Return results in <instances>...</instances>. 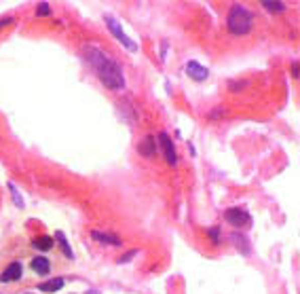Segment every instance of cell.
<instances>
[{
  "label": "cell",
  "mask_w": 300,
  "mask_h": 294,
  "mask_svg": "<svg viewBox=\"0 0 300 294\" xmlns=\"http://www.w3.org/2000/svg\"><path fill=\"white\" fill-rule=\"evenodd\" d=\"M87 59L89 64L95 70V74L99 76V80L104 83L108 89H123L125 87V76H123V70H121V64L117 59L108 57L104 51L99 49H87Z\"/></svg>",
  "instance_id": "obj_1"
},
{
  "label": "cell",
  "mask_w": 300,
  "mask_h": 294,
  "mask_svg": "<svg viewBox=\"0 0 300 294\" xmlns=\"http://www.w3.org/2000/svg\"><path fill=\"white\" fill-rule=\"evenodd\" d=\"M226 24H229V30L235 34V36H243L252 30V24H254V15L250 9H245L241 5H233L231 11H229V19H226Z\"/></svg>",
  "instance_id": "obj_2"
},
{
  "label": "cell",
  "mask_w": 300,
  "mask_h": 294,
  "mask_svg": "<svg viewBox=\"0 0 300 294\" xmlns=\"http://www.w3.org/2000/svg\"><path fill=\"white\" fill-rule=\"evenodd\" d=\"M106 24H108V30H110V32L117 36V40H119L121 45H125V47L129 49V51H131V53H136V51H138V45L133 43V40H131V38H129V36H127L125 32H123L121 24L117 22L115 17H112V15H106Z\"/></svg>",
  "instance_id": "obj_3"
},
{
  "label": "cell",
  "mask_w": 300,
  "mask_h": 294,
  "mask_svg": "<svg viewBox=\"0 0 300 294\" xmlns=\"http://www.w3.org/2000/svg\"><path fill=\"white\" fill-rule=\"evenodd\" d=\"M224 218H226V222H229V225H233V227H237V229L250 227V222H252L250 214H247L243 208H231V210H226Z\"/></svg>",
  "instance_id": "obj_4"
},
{
  "label": "cell",
  "mask_w": 300,
  "mask_h": 294,
  "mask_svg": "<svg viewBox=\"0 0 300 294\" xmlns=\"http://www.w3.org/2000/svg\"><path fill=\"white\" fill-rule=\"evenodd\" d=\"M159 144L163 148V155H165V161H167L169 165H175L178 163V155H175V146H173V142L171 138L165 134V131H161L159 134Z\"/></svg>",
  "instance_id": "obj_5"
},
{
  "label": "cell",
  "mask_w": 300,
  "mask_h": 294,
  "mask_svg": "<svg viewBox=\"0 0 300 294\" xmlns=\"http://www.w3.org/2000/svg\"><path fill=\"white\" fill-rule=\"evenodd\" d=\"M186 74H188L192 80H205L210 76V70L205 66H201L199 62H188L186 64Z\"/></svg>",
  "instance_id": "obj_6"
},
{
  "label": "cell",
  "mask_w": 300,
  "mask_h": 294,
  "mask_svg": "<svg viewBox=\"0 0 300 294\" xmlns=\"http://www.w3.org/2000/svg\"><path fill=\"white\" fill-rule=\"evenodd\" d=\"M22 273H24V267L19 265V262H11L5 271H3V275H0V281H17V279H22Z\"/></svg>",
  "instance_id": "obj_7"
},
{
  "label": "cell",
  "mask_w": 300,
  "mask_h": 294,
  "mask_svg": "<svg viewBox=\"0 0 300 294\" xmlns=\"http://www.w3.org/2000/svg\"><path fill=\"white\" fill-rule=\"evenodd\" d=\"M138 150H140V155H144V157H154L157 155V140H154L152 136H146L144 138L140 144H138Z\"/></svg>",
  "instance_id": "obj_8"
},
{
  "label": "cell",
  "mask_w": 300,
  "mask_h": 294,
  "mask_svg": "<svg viewBox=\"0 0 300 294\" xmlns=\"http://www.w3.org/2000/svg\"><path fill=\"white\" fill-rule=\"evenodd\" d=\"M30 267H32V271L38 273V275H47V273L51 271V262L45 256H36L32 262H30Z\"/></svg>",
  "instance_id": "obj_9"
},
{
  "label": "cell",
  "mask_w": 300,
  "mask_h": 294,
  "mask_svg": "<svg viewBox=\"0 0 300 294\" xmlns=\"http://www.w3.org/2000/svg\"><path fill=\"white\" fill-rule=\"evenodd\" d=\"M91 237L93 239H97L102 243H110V246H121V239L117 235H110V233H99V231H91Z\"/></svg>",
  "instance_id": "obj_10"
},
{
  "label": "cell",
  "mask_w": 300,
  "mask_h": 294,
  "mask_svg": "<svg viewBox=\"0 0 300 294\" xmlns=\"http://www.w3.org/2000/svg\"><path fill=\"white\" fill-rule=\"evenodd\" d=\"M64 279L61 277H55V279H49V281H43L38 286V290H43V292H57V290H61L64 288Z\"/></svg>",
  "instance_id": "obj_11"
},
{
  "label": "cell",
  "mask_w": 300,
  "mask_h": 294,
  "mask_svg": "<svg viewBox=\"0 0 300 294\" xmlns=\"http://www.w3.org/2000/svg\"><path fill=\"white\" fill-rule=\"evenodd\" d=\"M32 246H34L36 250H43V252H49L51 248H53V239H51L49 235H40V237H36V239L32 241Z\"/></svg>",
  "instance_id": "obj_12"
},
{
  "label": "cell",
  "mask_w": 300,
  "mask_h": 294,
  "mask_svg": "<svg viewBox=\"0 0 300 294\" xmlns=\"http://www.w3.org/2000/svg\"><path fill=\"white\" fill-rule=\"evenodd\" d=\"M55 239L59 241V246H61V250H64L66 258H74V254H72V250H70V246H68V241H66V235H64V233H61V231H57Z\"/></svg>",
  "instance_id": "obj_13"
},
{
  "label": "cell",
  "mask_w": 300,
  "mask_h": 294,
  "mask_svg": "<svg viewBox=\"0 0 300 294\" xmlns=\"http://www.w3.org/2000/svg\"><path fill=\"white\" fill-rule=\"evenodd\" d=\"M264 9H268V11H273V13H277V11H283V5L281 3H275V0H264Z\"/></svg>",
  "instance_id": "obj_14"
},
{
  "label": "cell",
  "mask_w": 300,
  "mask_h": 294,
  "mask_svg": "<svg viewBox=\"0 0 300 294\" xmlns=\"http://www.w3.org/2000/svg\"><path fill=\"white\" fill-rule=\"evenodd\" d=\"M9 188H11V195H13V199H15V204H17V208H24V199H22V195H19V190H17V186L13 184V182H9Z\"/></svg>",
  "instance_id": "obj_15"
},
{
  "label": "cell",
  "mask_w": 300,
  "mask_h": 294,
  "mask_svg": "<svg viewBox=\"0 0 300 294\" xmlns=\"http://www.w3.org/2000/svg\"><path fill=\"white\" fill-rule=\"evenodd\" d=\"M210 237H212L214 243H220V229L218 227H212L210 229Z\"/></svg>",
  "instance_id": "obj_16"
},
{
  "label": "cell",
  "mask_w": 300,
  "mask_h": 294,
  "mask_svg": "<svg viewBox=\"0 0 300 294\" xmlns=\"http://www.w3.org/2000/svg\"><path fill=\"white\" fill-rule=\"evenodd\" d=\"M136 254H138V250H131L129 254H125V256H123V258H119V262H121V265H123V262H129V260H131L133 256H136Z\"/></svg>",
  "instance_id": "obj_17"
},
{
  "label": "cell",
  "mask_w": 300,
  "mask_h": 294,
  "mask_svg": "<svg viewBox=\"0 0 300 294\" xmlns=\"http://www.w3.org/2000/svg\"><path fill=\"white\" fill-rule=\"evenodd\" d=\"M38 15H49V5L47 3H43V5H40L38 7V11H36Z\"/></svg>",
  "instance_id": "obj_18"
},
{
  "label": "cell",
  "mask_w": 300,
  "mask_h": 294,
  "mask_svg": "<svg viewBox=\"0 0 300 294\" xmlns=\"http://www.w3.org/2000/svg\"><path fill=\"white\" fill-rule=\"evenodd\" d=\"M11 22H13L11 17H7V19H3V22H0V28H5V26H9V24H11Z\"/></svg>",
  "instance_id": "obj_19"
},
{
  "label": "cell",
  "mask_w": 300,
  "mask_h": 294,
  "mask_svg": "<svg viewBox=\"0 0 300 294\" xmlns=\"http://www.w3.org/2000/svg\"><path fill=\"white\" fill-rule=\"evenodd\" d=\"M292 74H294V78H298V62H294V66H292Z\"/></svg>",
  "instance_id": "obj_20"
},
{
  "label": "cell",
  "mask_w": 300,
  "mask_h": 294,
  "mask_svg": "<svg viewBox=\"0 0 300 294\" xmlns=\"http://www.w3.org/2000/svg\"><path fill=\"white\" fill-rule=\"evenodd\" d=\"M87 294H99V292H87Z\"/></svg>",
  "instance_id": "obj_21"
},
{
  "label": "cell",
  "mask_w": 300,
  "mask_h": 294,
  "mask_svg": "<svg viewBox=\"0 0 300 294\" xmlns=\"http://www.w3.org/2000/svg\"><path fill=\"white\" fill-rule=\"evenodd\" d=\"M26 294H32V292H26Z\"/></svg>",
  "instance_id": "obj_22"
}]
</instances>
